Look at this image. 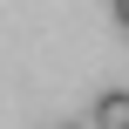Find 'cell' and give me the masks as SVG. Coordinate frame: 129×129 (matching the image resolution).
Instances as JSON below:
<instances>
[{
	"label": "cell",
	"instance_id": "cell-3",
	"mask_svg": "<svg viewBox=\"0 0 129 129\" xmlns=\"http://www.w3.org/2000/svg\"><path fill=\"white\" fill-rule=\"evenodd\" d=\"M61 129H88V122H61Z\"/></svg>",
	"mask_w": 129,
	"mask_h": 129
},
{
	"label": "cell",
	"instance_id": "cell-1",
	"mask_svg": "<svg viewBox=\"0 0 129 129\" xmlns=\"http://www.w3.org/2000/svg\"><path fill=\"white\" fill-rule=\"evenodd\" d=\"M88 129H129V88H102L88 109Z\"/></svg>",
	"mask_w": 129,
	"mask_h": 129
},
{
	"label": "cell",
	"instance_id": "cell-2",
	"mask_svg": "<svg viewBox=\"0 0 129 129\" xmlns=\"http://www.w3.org/2000/svg\"><path fill=\"white\" fill-rule=\"evenodd\" d=\"M116 20H122V34H129V0H116Z\"/></svg>",
	"mask_w": 129,
	"mask_h": 129
}]
</instances>
